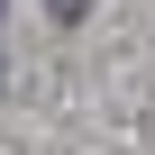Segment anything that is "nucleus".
Segmentation results:
<instances>
[{
    "label": "nucleus",
    "mask_w": 155,
    "mask_h": 155,
    "mask_svg": "<svg viewBox=\"0 0 155 155\" xmlns=\"http://www.w3.org/2000/svg\"><path fill=\"white\" fill-rule=\"evenodd\" d=\"M46 18H64V28H73V18H91V0H46Z\"/></svg>",
    "instance_id": "1"
},
{
    "label": "nucleus",
    "mask_w": 155,
    "mask_h": 155,
    "mask_svg": "<svg viewBox=\"0 0 155 155\" xmlns=\"http://www.w3.org/2000/svg\"><path fill=\"white\" fill-rule=\"evenodd\" d=\"M0 9H9V0H0Z\"/></svg>",
    "instance_id": "2"
}]
</instances>
